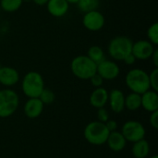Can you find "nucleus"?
<instances>
[{
	"instance_id": "obj_22",
	"label": "nucleus",
	"mask_w": 158,
	"mask_h": 158,
	"mask_svg": "<svg viewBox=\"0 0 158 158\" xmlns=\"http://www.w3.org/2000/svg\"><path fill=\"white\" fill-rule=\"evenodd\" d=\"M23 0H0L1 8L6 12H15L20 8Z\"/></svg>"
},
{
	"instance_id": "obj_20",
	"label": "nucleus",
	"mask_w": 158,
	"mask_h": 158,
	"mask_svg": "<svg viewBox=\"0 0 158 158\" xmlns=\"http://www.w3.org/2000/svg\"><path fill=\"white\" fill-rule=\"evenodd\" d=\"M87 56L92 59L95 64H98L100 62H102L103 60H105V53L104 50L98 46V45H93L88 49V53H87Z\"/></svg>"
},
{
	"instance_id": "obj_15",
	"label": "nucleus",
	"mask_w": 158,
	"mask_h": 158,
	"mask_svg": "<svg viewBox=\"0 0 158 158\" xmlns=\"http://www.w3.org/2000/svg\"><path fill=\"white\" fill-rule=\"evenodd\" d=\"M89 102L92 106L97 109L101 107H105V106L108 102V92L103 87L96 88L91 94Z\"/></svg>"
},
{
	"instance_id": "obj_7",
	"label": "nucleus",
	"mask_w": 158,
	"mask_h": 158,
	"mask_svg": "<svg viewBox=\"0 0 158 158\" xmlns=\"http://www.w3.org/2000/svg\"><path fill=\"white\" fill-rule=\"evenodd\" d=\"M120 132L127 142L133 143L142 139H144L146 130L141 122L136 120H129L123 124Z\"/></svg>"
},
{
	"instance_id": "obj_3",
	"label": "nucleus",
	"mask_w": 158,
	"mask_h": 158,
	"mask_svg": "<svg viewBox=\"0 0 158 158\" xmlns=\"http://www.w3.org/2000/svg\"><path fill=\"white\" fill-rule=\"evenodd\" d=\"M21 89L28 98H38L44 89L43 76L37 71H30L22 79Z\"/></svg>"
},
{
	"instance_id": "obj_18",
	"label": "nucleus",
	"mask_w": 158,
	"mask_h": 158,
	"mask_svg": "<svg viewBox=\"0 0 158 158\" xmlns=\"http://www.w3.org/2000/svg\"><path fill=\"white\" fill-rule=\"evenodd\" d=\"M131 153L134 158H146L150 153L149 143L145 139H142L138 142L133 143Z\"/></svg>"
},
{
	"instance_id": "obj_16",
	"label": "nucleus",
	"mask_w": 158,
	"mask_h": 158,
	"mask_svg": "<svg viewBox=\"0 0 158 158\" xmlns=\"http://www.w3.org/2000/svg\"><path fill=\"white\" fill-rule=\"evenodd\" d=\"M106 143L113 152H121L126 147L127 141L120 131H115L109 133Z\"/></svg>"
},
{
	"instance_id": "obj_35",
	"label": "nucleus",
	"mask_w": 158,
	"mask_h": 158,
	"mask_svg": "<svg viewBox=\"0 0 158 158\" xmlns=\"http://www.w3.org/2000/svg\"><path fill=\"white\" fill-rule=\"evenodd\" d=\"M1 68H2V65L0 64V69H1Z\"/></svg>"
},
{
	"instance_id": "obj_9",
	"label": "nucleus",
	"mask_w": 158,
	"mask_h": 158,
	"mask_svg": "<svg viewBox=\"0 0 158 158\" xmlns=\"http://www.w3.org/2000/svg\"><path fill=\"white\" fill-rule=\"evenodd\" d=\"M119 72H120V69L118 65L112 60L105 59L97 64L96 73H98L104 79V81L115 80L116 78L118 77Z\"/></svg>"
},
{
	"instance_id": "obj_26",
	"label": "nucleus",
	"mask_w": 158,
	"mask_h": 158,
	"mask_svg": "<svg viewBox=\"0 0 158 158\" xmlns=\"http://www.w3.org/2000/svg\"><path fill=\"white\" fill-rule=\"evenodd\" d=\"M97 118H98V121L103 122V123H106L109 119V113H108V111L105 107L98 108V111H97Z\"/></svg>"
},
{
	"instance_id": "obj_23",
	"label": "nucleus",
	"mask_w": 158,
	"mask_h": 158,
	"mask_svg": "<svg viewBox=\"0 0 158 158\" xmlns=\"http://www.w3.org/2000/svg\"><path fill=\"white\" fill-rule=\"evenodd\" d=\"M148 41L151 42L154 45L158 44V23L154 22L147 30Z\"/></svg>"
},
{
	"instance_id": "obj_12",
	"label": "nucleus",
	"mask_w": 158,
	"mask_h": 158,
	"mask_svg": "<svg viewBox=\"0 0 158 158\" xmlns=\"http://www.w3.org/2000/svg\"><path fill=\"white\" fill-rule=\"evenodd\" d=\"M108 103L113 112L121 113L125 109V95L123 92L118 89H113L108 93Z\"/></svg>"
},
{
	"instance_id": "obj_5",
	"label": "nucleus",
	"mask_w": 158,
	"mask_h": 158,
	"mask_svg": "<svg viewBox=\"0 0 158 158\" xmlns=\"http://www.w3.org/2000/svg\"><path fill=\"white\" fill-rule=\"evenodd\" d=\"M19 98L18 94L11 89L0 91V118H6L12 116L18 109Z\"/></svg>"
},
{
	"instance_id": "obj_21",
	"label": "nucleus",
	"mask_w": 158,
	"mask_h": 158,
	"mask_svg": "<svg viewBox=\"0 0 158 158\" xmlns=\"http://www.w3.org/2000/svg\"><path fill=\"white\" fill-rule=\"evenodd\" d=\"M77 5L81 11L87 13L93 10H97L100 5V0H79Z\"/></svg>"
},
{
	"instance_id": "obj_24",
	"label": "nucleus",
	"mask_w": 158,
	"mask_h": 158,
	"mask_svg": "<svg viewBox=\"0 0 158 158\" xmlns=\"http://www.w3.org/2000/svg\"><path fill=\"white\" fill-rule=\"evenodd\" d=\"M38 98L42 101V103L44 105H50L55 101L56 95H55V94H54V92L52 90L44 88Z\"/></svg>"
},
{
	"instance_id": "obj_11",
	"label": "nucleus",
	"mask_w": 158,
	"mask_h": 158,
	"mask_svg": "<svg viewBox=\"0 0 158 158\" xmlns=\"http://www.w3.org/2000/svg\"><path fill=\"white\" fill-rule=\"evenodd\" d=\"M19 81V74L18 70L12 67L5 66L0 69V84L6 87H11Z\"/></svg>"
},
{
	"instance_id": "obj_19",
	"label": "nucleus",
	"mask_w": 158,
	"mask_h": 158,
	"mask_svg": "<svg viewBox=\"0 0 158 158\" xmlns=\"http://www.w3.org/2000/svg\"><path fill=\"white\" fill-rule=\"evenodd\" d=\"M140 107H142L141 94L131 92L127 96H125V108L130 111H136Z\"/></svg>"
},
{
	"instance_id": "obj_10",
	"label": "nucleus",
	"mask_w": 158,
	"mask_h": 158,
	"mask_svg": "<svg viewBox=\"0 0 158 158\" xmlns=\"http://www.w3.org/2000/svg\"><path fill=\"white\" fill-rule=\"evenodd\" d=\"M155 45L148 40H139L132 44L131 53L136 59L147 60L155 51Z\"/></svg>"
},
{
	"instance_id": "obj_27",
	"label": "nucleus",
	"mask_w": 158,
	"mask_h": 158,
	"mask_svg": "<svg viewBox=\"0 0 158 158\" xmlns=\"http://www.w3.org/2000/svg\"><path fill=\"white\" fill-rule=\"evenodd\" d=\"M90 81H91L92 85H94L95 88H98V87H102V85L104 83V79L98 73H95L94 76L91 77Z\"/></svg>"
},
{
	"instance_id": "obj_32",
	"label": "nucleus",
	"mask_w": 158,
	"mask_h": 158,
	"mask_svg": "<svg viewBox=\"0 0 158 158\" xmlns=\"http://www.w3.org/2000/svg\"><path fill=\"white\" fill-rule=\"evenodd\" d=\"M33 3L37 6H44L47 4L48 0H32Z\"/></svg>"
},
{
	"instance_id": "obj_14",
	"label": "nucleus",
	"mask_w": 158,
	"mask_h": 158,
	"mask_svg": "<svg viewBox=\"0 0 158 158\" xmlns=\"http://www.w3.org/2000/svg\"><path fill=\"white\" fill-rule=\"evenodd\" d=\"M46 6L49 14L55 18L65 16L69 8V4L66 0H48Z\"/></svg>"
},
{
	"instance_id": "obj_31",
	"label": "nucleus",
	"mask_w": 158,
	"mask_h": 158,
	"mask_svg": "<svg viewBox=\"0 0 158 158\" xmlns=\"http://www.w3.org/2000/svg\"><path fill=\"white\" fill-rule=\"evenodd\" d=\"M153 59V62H154V65L156 68H158V49H155L153 55L151 56V57Z\"/></svg>"
},
{
	"instance_id": "obj_17",
	"label": "nucleus",
	"mask_w": 158,
	"mask_h": 158,
	"mask_svg": "<svg viewBox=\"0 0 158 158\" xmlns=\"http://www.w3.org/2000/svg\"><path fill=\"white\" fill-rule=\"evenodd\" d=\"M142 97V107L146 111L152 113L158 110V94L154 90H148L147 92L141 94Z\"/></svg>"
},
{
	"instance_id": "obj_25",
	"label": "nucleus",
	"mask_w": 158,
	"mask_h": 158,
	"mask_svg": "<svg viewBox=\"0 0 158 158\" xmlns=\"http://www.w3.org/2000/svg\"><path fill=\"white\" fill-rule=\"evenodd\" d=\"M149 82L151 90L158 92V69L155 68L149 74Z\"/></svg>"
},
{
	"instance_id": "obj_33",
	"label": "nucleus",
	"mask_w": 158,
	"mask_h": 158,
	"mask_svg": "<svg viewBox=\"0 0 158 158\" xmlns=\"http://www.w3.org/2000/svg\"><path fill=\"white\" fill-rule=\"evenodd\" d=\"M69 4H77L79 0H66Z\"/></svg>"
},
{
	"instance_id": "obj_1",
	"label": "nucleus",
	"mask_w": 158,
	"mask_h": 158,
	"mask_svg": "<svg viewBox=\"0 0 158 158\" xmlns=\"http://www.w3.org/2000/svg\"><path fill=\"white\" fill-rule=\"evenodd\" d=\"M125 83L127 87L132 92L139 94L150 90L149 74L141 69H131L125 77Z\"/></svg>"
},
{
	"instance_id": "obj_13",
	"label": "nucleus",
	"mask_w": 158,
	"mask_h": 158,
	"mask_svg": "<svg viewBox=\"0 0 158 158\" xmlns=\"http://www.w3.org/2000/svg\"><path fill=\"white\" fill-rule=\"evenodd\" d=\"M44 106L39 98H29L24 105V114L29 118H37L42 115Z\"/></svg>"
},
{
	"instance_id": "obj_8",
	"label": "nucleus",
	"mask_w": 158,
	"mask_h": 158,
	"mask_svg": "<svg viewBox=\"0 0 158 158\" xmlns=\"http://www.w3.org/2000/svg\"><path fill=\"white\" fill-rule=\"evenodd\" d=\"M83 26L91 31H98L103 29L106 23L105 16L98 10L84 13L82 19Z\"/></svg>"
},
{
	"instance_id": "obj_2",
	"label": "nucleus",
	"mask_w": 158,
	"mask_h": 158,
	"mask_svg": "<svg viewBox=\"0 0 158 158\" xmlns=\"http://www.w3.org/2000/svg\"><path fill=\"white\" fill-rule=\"evenodd\" d=\"M70 69L75 77L80 80H90L96 73L97 64H95L87 56H75L71 63Z\"/></svg>"
},
{
	"instance_id": "obj_4",
	"label": "nucleus",
	"mask_w": 158,
	"mask_h": 158,
	"mask_svg": "<svg viewBox=\"0 0 158 158\" xmlns=\"http://www.w3.org/2000/svg\"><path fill=\"white\" fill-rule=\"evenodd\" d=\"M109 133L110 132L106 124L98 120L88 123L83 132L85 140L89 143L97 146L103 145L106 143Z\"/></svg>"
},
{
	"instance_id": "obj_6",
	"label": "nucleus",
	"mask_w": 158,
	"mask_h": 158,
	"mask_svg": "<svg viewBox=\"0 0 158 158\" xmlns=\"http://www.w3.org/2000/svg\"><path fill=\"white\" fill-rule=\"evenodd\" d=\"M133 42L127 36H116L108 44V54L115 60H123V58L131 53Z\"/></svg>"
},
{
	"instance_id": "obj_28",
	"label": "nucleus",
	"mask_w": 158,
	"mask_h": 158,
	"mask_svg": "<svg viewBox=\"0 0 158 158\" xmlns=\"http://www.w3.org/2000/svg\"><path fill=\"white\" fill-rule=\"evenodd\" d=\"M149 122L150 125L152 126L153 129L157 130L158 129V110L154 111L151 113L150 115V118H149Z\"/></svg>"
},
{
	"instance_id": "obj_34",
	"label": "nucleus",
	"mask_w": 158,
	"mask_h": 158,
	"mask_svg": "<svg viewBox=\"0 0 158 158\" xmlns=\"http://www.w3.org/2000/svg\"><path fill=\"white\" fill-rule=\"evenodd\" d=\"M150 158H158L157 155H155V156H152Z\"/></svg>"
},
{
	"instance_id": "obj_30",
	"label": "nucleus",
	"mask_w": 158,
	"mask_h": 158,
	"mask_svg": "<svg viewBox=\"0 0 158 158\" xmlns=\"http://www.w3.org/2000/svg\"><path fill=\"white\" fill-rule=\"evenodd\" d=\"M136 58H135V56L132 55V53H130L129 55H127L124 58H123V60L122 61H124V63L126 64V65H129V66H131V65H133L135 62H136Z\"/></svg>"
},
{
	"instance_id": "obj_29",
	"label": "nucleus",
	"mask_w": 158,
	"mask_h": 158,
	"mask_svg": "<svg viewBox=\"0 0 158 158\" xmlns=\"http://www.w3.org/2000/svg\"><path fill=\"white\" fill-rule=\"evenodd\" d=\"M105 124H106L107 130L109 131V132H112V131H115L118 130V122L116 120L108 119Z\"/></svg>"
}]
</instances>
